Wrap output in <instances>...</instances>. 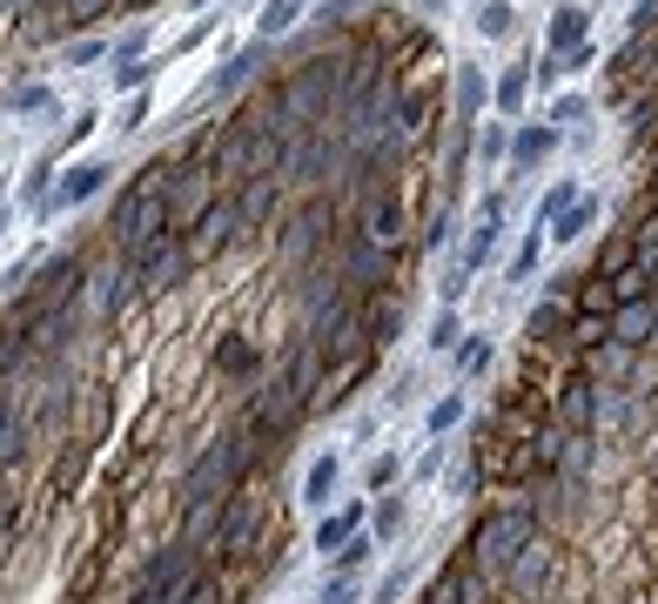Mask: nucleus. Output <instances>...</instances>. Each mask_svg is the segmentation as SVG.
<instances>
[{"mask_svg":"<svg viewBox=\"0 0 658 604\" xmlns=\"http://www.w3.org/2000/svg\"><path fill=\"white\" fill-rule=\"evenodd\" d=\"M169 168H141V176L128 182V195L115 202V222H108V235H115V248H121V263H141L148 248H161L176 235V209H169Z\"/></svg>","mask_w":658,"mask_h":604,"instance_id":"nucleus-1","label":"nucleus"},{"mask_svg":"<svg viewBox=\"0 0 658 604\" xmlns=\"http://www.w3.org/2000/svg\"><path fill=\"white\" fill-rule=\"evenodd\" d=\"M309 377H316V357L309 350H289V363L269 377V390L250 403V437H256V451H269V444H283L289 430H296V416L309 410Z\"/></svg>","mask_w":658,"mask_h":604,"instance_id":"nucleus-2","label":"nucleus"},{"mask_svg":"<svg viewBox=\"0 0 658 604\" xmlns=\"http://www.w3.org/2000/svg\"><path fill=\"white\" fill-rule=\"evenodd\" d=\"M538 531H531V504H511V510H490L484 524L470 531V558H477V571H490V577H505L511 564H518V551L531 544Z\"/></svg>","mask_w":658,"mask_h":604,"instance_id":"nucleus-3","label":"nucleus"},{"mask_svg":"<svg viewBox=\"0 0 658 604\" xmlns=\"http://www.w3.org/2000/svg\"><path fill=\"white\" fill-rule=\"evenodd\" d=\"M357 342H363V309H357L350 296H329V303L309 316V357H316V370H337Z\"/></svg>","mask_w":658,"mask_h":604,"instance_id":"nucleus-4","label":"nucleus"},{"mask_svg":"<svg viewBox=\"0 0 658 604\" xmlns=\"http://www.w3.org/2000/svg\"><path fill=\"white\" fill-rule=\"evenodd\" d=\"M337 222H343L337 202H329V195H309V202L283 222V255H289V263H316V255L337 242Z\"/></svg>","mask_w":658,"mask_h":604,"instance_id":"nucleus-5","label":"nucleus"},{"mask_svg":"<svg viewBox=\"0 0 658 604\" xmlns=\"http://www.w3.org/2000/svg\"><path fill=\"white\" fill-rule=\"evenodd\" d=\"M337 255H343V276H357L370 296H383V283H390V248L376 242V235H363V229H350L343 242H337Z\"/></svg>","mask_w":658,"mask_h":604,"instance_id":"nucleus-6","label":"nucleus"},{"mask_svg":"<svg viewBox=\"0 0 658 604\" xmlns=\"http://www.w3.org/2000/svg\"><path fill=\"white\" fill-rule=\"evenodd\" d=\"M256 531H263V504H256V497H235V504L222 510L215 538H209V558H235V551H250V544H256Z\"/></svg>","mask_w":658,"mask_h":604,"instance_id":"nucleus-7","label":"nucleus"},{"mask_svg":"<svg viewBox=\"0 0 658 604\" xmlns=\"http://www.w3.org/2000/svg\"><path fill=\"white\" fill-rule=\"evenodd\" d=\"M189 263H195V248H189L182 235H169L161 248H148L141 263H135V283H141V289H176V283L189 276Z\"/></svg>","mask_w":658,"mask_h":604,"instance_id":"nucleus-8","label":"nucleus"},{"mask_svg":"<svg viewBox=\"0 0 658 604\" xmlns=\"http://www.w3.org/2000/svg\"><path fill=\"white\" fill-rule=\"evenodd\" d=\"M242 229H250V209H242V195H215V202H209V215L195 222L189 248H195V255H209V248H222V242H229V235H242Z\"/></svg>","mask_w":658,"mask_h":604,"instance_id":"nucleus-9","label":"nucleus"},{"mask_svg":"<svg viewBox=\"0 0 658 604\" xmlns=\"http://www.w3.org/2000/svg\"><path fill=\"white\" fill-rule=\"evenodd\" d=\"M329 168H343V141H337V135H303L283 176H289V182H322Z\"/></svg>","mask_w":658,"mask_h":604,"instance_id":"nucleus-10","label":"nucleus"},{"mask_svg":"<svg viewBox=\"0 0 658 604\" xmlns=\"http://www.w3.org/2000/svg\"><path fill=\"white\" fill-rule=\"evenodd\" d=\"M551 564H558V551H551V538H531V544L518 551V564L505 571V584H511L518 597H538V591H544V577H551Z\"/></svg>","mask_w":658,"mask_h":604,"instance_id":"nucleus-11","label":"nucleus"},{"mask_svg":"<svg viewBox=\"0 0 658 604\" xmlns=\"http://www.w3.org/2000/svg\"><path fill=\"white\" fill-rule=\"evenodd\" d=\"M651 336H658V303H651V296L612 309V342H618V350H645Z\"/></svg>","mask_w":658,"mask_h":604,"instance_id":"nucleus-12","label":"nucleus"},{"mask_svg":"<svg viewBox=\"0 0 658 604\" xmlns=\"http://www.w3.org/2000/svg\"><path fill=\"white\" fill-rule=\"evenodd\" d=\"M498 229H505V195H484V209H477V222H470V242H464V269H470V276L484 269V255H490V242H498Z\"/></svg>","mask_w":658,"mask_h":604,"instance_id":"nucleus-13","label":"nucleus"},{"mask_svg":"<svg viewBox=\"0 0 658 604\" xmlns=\"http://www.w3.org/2000/svg\"><path fill=\"white\" fill-rule=\"evenodd\" d=\"M363 235H376L383 248L403 242V195H396V189H376V195H370V209H363Z\"/></svg>","mask_w":658,"mask_h":604,"instance_id":"nucleus-14","label":"nucleus"},{"mask_svg":"<svg viewBox=\"0 0 658 604\" xmlns=\"http://www.w3.org/2000/svg\"><path fill=\"white\" fill-rule=\"evenodd\" d=\"M585 28H592V14H585V8H558V14H551V28H544V54H551V61L579 54V47H585Z\"/></svg>","mask_w":658,"mask_h":604,"instance_id":"nucleus-15","label":"nucleus"},{"mask_svg":"<svg viewBox=\"0 0 658 604\" xmlns=\"http://www.w3.org/2000/svg\"><path fill=\"white\" fill-rule=\"evenodd\" d=\"M403 336V303L383 289V296H370V309H363V342H396Z\"/></svg>","mask_w":658,"mask_h":604,"instance_id":"nucleus-16","label":"nucleus"},{"mask_svg":"<svg viewBox=\"0 0 658 604\" xmlns=\"http://www.w3.org/2000/svg\"><path fill=\"white\" fill-rule=\"evenodd\" d=\"M592 416H598V383H571L564 390V437L592 430Z\"/></svg>","mask_w":658,"mask_h":604,"instance_id":"nucleus-17","label":"nucleus"},{"mask_svg":"<svg viewBox=\"0 0 658 604\" xmlns=\"http://www.w3.org/2000/svg\"><path fill=\"white\" fill-rule=\"evenodd\" d=\"M102 182H108V168H95V161H81V168H74V176H67V182L54 189V202H61V209H74V202H88V195H95Z\"/></svg>","mask_w":658,"mask_h":604,"instance_id":"nucleus-18","label":"nucleus"},{"mask_svg":"<svg viewBox=\"0 0 658 604\" xmlns=\"http://www.w3.org/2000/svg\"><path fill=\"white\" fill-rule=\"evenodd\" d=\"M518 28V8H511V0H477V34L484 41H505Z\"/></svg>","mask_w":658,"mask_h":604,"instance_id":"nucleus-19","label":"nucleus"},{"mask_svg":"<svg viewBox=\"0 0 658 604\" xmlns=\"http://www.w3.org/2000/svg\"><path fill=\"white\" fill-rule=\"evenodd\" d=\"M490 102V81H484V67H457V115L464 121H477V108Z\"/></svg>","mask_w":658,"mask_h":604,"instance_id":"nucleus-20","label":"nucleus"},{"mask_svg":"<svg viewBox=\"0 0 658 604\" xmlns=\"http://www.w3.org/2000/svg\"><path fill=\"white\" fill-rule=\"evenodd\" d=\"M592 222H598V202H592V195H585V202H579V209H564V215H558V222H551V229H544V235H551V242H558V248H564V242H579V235H585V229H592Z\"/></svg>","mask_w":658,"mask_h":604,"instance_id":"nucleus-21","label":"nucleus"},{"mask_svg":"<svg viewBox=\"0 0 658 604\" xmlns=\"http://www.w3.org/2000/svg\"><path fill=\"white\" fill-rule=\"evenodd\" d=\"M363 524V504H350L343 517H322V524H316V551H343V538Z\"/></svg>","mask_w":658,"mask_h":604,"instance_id":"nucleus-22","label":"nucleus"},{"mask_svg":"<svg viewBox=\"0 0 658 604\" xmlns=\"http://www.w3.org/2000/svg\"><path fill=\"white\" fill-rule=\"evenodd\" d=\"M337 470H343V457H316L309 477H303V497H309V504H329V490H337Z\"/></svg>","mask_w":658,"mask_h":604,"instance_id":"nucleus-23","label":"nucleus"},{"mask_svg":"<svg viewBox=\"0 0 658 604\" xmlns=\"http://www.w3.org/2000/svg\"><path fill=\"white\" fill-rule=\"evenodd\" d=\"M579 202H585V189H579V182H558V189H544V202H538V229H551L564 209H579Z\"/></svg>","mask_w":658,"mask_h":604,"instance_id":"nucleus-24","label":"nucleus"},{"mask_svg":"<svg viewBox=\"0 0 658 604\" xmlns=\"http://www.w3.org/2000/svg\"><path fill=\"white\" fill-rule=\"evenodd\" d=\"M256 67H263V41H256V47H242V54H235V61H229L222 74H215V95H229V88H242V81H250Z\"/></svg>","mask_w":658,"mask_h":604,"instance_id":"nucleus-25","label":"nucleus"},{"mask_svg":"<svg viewBox=\"0 0 658 604\" xmlns=\"http://www.w3.org/2000/svg\"><path fill=\"white\" fill-rule=\"evenodd\" d=\"M524 95H531V74H524V67H511V74L498 81V88H490V102H498V115H518V108H524Z\"/></svg>","mask_w":658,"mask_h":604,"instance_id":"nucleus-26","label":"nucleus"},{"mask_svg":"<svg viewBox=\"0 0 658 604\" xmlns=\"http://www.w3.org/2000/svg\"><path fill=\"white\" fill-rule=\"evenodd\" d=\"M276 182H283V176H250V182H242V209H250V222H263V215H269Z\"/></svg>","mask_w":658,"mask_h":604,"instance_id":"nucleus-27","label":"nucleus"},{"mask_svg":"<svg viewBox=\"0 0 658 604\" xmlns=\"http://www.w3.org/2000/svg\"><path fill=\"white\" fill-rule=\"evenodd\" d=\"M95 283H102V289H95V303H102V309H121V296H128V283H135V263H121V269H102Z\"/></svg>","mask_w":658,"mask_h":604,"instance_id":"nucleus-28","label":"nucleus"},{"mask_svg":"<svg viewBox=\"0 0 658 604\" xmlns=\"http://www.w3.org/2000/svg\"><path fill=\"white\" fill-rule=\"evenodd\" d=\"M551 141H558V128H551V121H538V128H518V141H511V155H518V161H538V155H544Z\"/></svg>","mask_w":658,"mask_h":604,"instance_id":"nucleus-29","label":"nucleus"},{"mask_svg":"<svg viewBox=\"0 0 658 604\" xmlns=\"http://www.w3.org/2000/svg\"><path fill=\"white\" fill-rule=\"evenodd\" d=\"M484 363H490V336H464L457 342V377H477Z\"/></svg>","mask_w":658,"mask_h":604,"instance_id":"nucleus-30","label":"nucleus"},{"mask_svg":"<svg viewBox=\"0 0 658 604\" xmlns=\"http://www.w3.org/2000/svg\"><path fill=\"white\" fill-rule=\"evenodd\" d=\"M296 21H303V0H269V8H263V34H283Z\"/></svg>","mask_w":658,"mask_h":604,"instance_id":"nucleus-31","label":"nucleus"},{"mask_svg":"<svg viewBox=\"0 0 658 604\" xmlns=\"http://www.w3.org/2000/svg\"><path fill=\"white\" fill-rule=\"evenodd\" d=\"M14 444H21V423H14V403L0 396V464L14 457Z\"/></svg>","mask_w":658,"mask_h":604,"instance_id":"nucleus-32","label":"nucleus"},{"mask_svg":"<svg viewBox=\"0 0 658 604\" xmlns=\"http://www.w3.org/2000/svg\"><path fill=\"white\" fill-rule=\"evenodd\" d=\"M182 604H222V577H215V571H195V584H189Z\"/></svg>","mask_w":658,"mask_h":604,"instance_id":"nucleus-33","label":"nucleus"},{"mask_svg":"<svg viewBox=\"0 0 658 604\" xmlns=\"http://www.w3.org/2000/svg\"><path fill=\"white\" fill-rule=\"evenodd\" d=\"M21 357H28V329H8V336H0V377H8Z\"/></svg>","mask_w":658,"mask_h":604,"instance_id":"nucleus-34","label":"nucleus"},{"mask_svg":"<svg viewBox=\"0 0 658 604\" xmlns=\"http://www.w3.org/2000/svg\"><path fill=\"white\" fill-rule=\"evenodd\" d=\"M457 416H464V396H457V390H450L444 403H431V430H437V437H444V430H450Z\"/></svg>","mask_w":658,"mask_h":604,"instance_id":"nucleus-35","label":"nucleus"},{"mask_svg":"<svg viewBox=\"0 0 658 604\" xmlns=\"http://www.w3.org/2000/svg\"><path fill=\"white\" fill-rule=\"evenodd\" d=\"M215 363H222V370H256V350H250V342H222Z\"/></svg>","mask_w":658,"mask_h":604,"instance_id":"nucleus-36","label":"nucleus"},{"mask_svg":"<svg viewBox=\"0 0 658 604\" xmlns=\"http://www.w3.org/2000/svg\"><path fill=\"white\" fill-rule=\"evenodd\" d=\"M370 551H376L370 538H350V544H343V577H350V571H363V564H370Z\"/></svg>","mask_w":658,"mask_h":604,"instance_id":"nucleus-37","label":"nucleus"},{"mask_svg":"<svg viewBox=\"0 0 658 604\" xmlns=\"http://www.w3.org/2000/svg\"><path fill=\"white\" fill-rule=\"evenodd\" d=\"M505 148H511L505 128H484V135H477V155H484V161H505Z\"/></svg>","mask_w":658,"mask_h":604,"instance_id":"nucleus-38","label":"nucleus"},{"mask_svg":"<svg viewBox=\"0 0 658 604\" xmlns=\"http://www.w3.org/2000/svg\"><path fill=\"white\" fill-rule=\"evenodd\" d=\"M396 524H403V504H396V497H383V504H376V531H383V538H396Z\"/></svg>","mask_w":658,"mask_h":604,"instance_id":"nucleus-39","label":"nucleus"},{"mask_svg":"<svg viewBox=\"0 0 658 604\" xmlns=\"http://www.w3.org/2000/svg\"><path fill=\"white\" fill-rule=\"evenodd\" d=\"M457 336H464V329H457V316L444 309V316H437V329H431V350H450V342H457Z\"/></svg>","mask_w":658,"mask_h":604,"instance_id":"nucleus-40","label":"nucleus"},{"mask_svg":"<svg viewBox=\"0 0 658 604\" xmlns=\"http://www.w3.org/2000/svg\"><path fill=\"white\" fill-rule=\"evenodd\" d=\"M61 8H67L74 21H95V14H108V8H115V0H61Z\"/></svg>","mask_w":658,"mask_h":604,"instance_id":"nucleus-41","label":"nucleus"},{"mask_svg":"<svg viewBox=\"0 0 658 604\" xmlns=\"http://www.w3.org/2000/svg\"><path fill=\"white\" fill-rule=\"evenodd\" d=\"M390 484H396V457H376L370 464V490H390Z\"/></svg>","mask_w":658,"mask_h":604,"instance_id":"nucleus-42","label":"nucleus"},{"mask_svg":"<svg viewBox=\"0 0 658 604\" xmlns=\"http://www.w3.org/2000/svg\"><path fill=\"white\" fill-rule=\"evenodd\" d=\"M558 121H585V102H579V95H564V102L551 108V128H558Z\"/></svg>","mask_w":658,"mask_h":604,"instance_id":"nucleus-43","label":"nucleus"},{"mask_svg":"<svg viewBox=\"0 0 658 604\" xmlns=\"http://www.w3.org/2000/svg\"><path fill=\"white\" fill-rule=\"evenodd\" d=\"M531 269H538V235H531V242L511 255V276H531Z\"/></svg>","mask_w":658,"mask_h":604,"instance_id":"nucleus-44","label":"nucleus"},{"mask_svg":"<svg viewBox=\"0 0 658 604\" xmlns=\"http://www.w3.org/2000/svg\"><path fill=\"white\" fill-rule=\"evenodd\" d=\"M450 229H457V222H450V209H437V215H431V229H424V242H431V248H437V242H444V235H450Z\"/></svg>","mask_w":658,"mask_h":604,"instance_id":"nucleus-45","label":"nucleus"},{"mask_svg":"<svg viewBox=\"0 0 658 604\" xmlns=\"http://www.w3.org/2000/svg\"><path fill=\"white\" fill-rule=\"evenodd\" d=\"M322 604H357V584H350V577H337V584L322 591Z\"/></svg>","mask_w":658,"mask_h":604,"instance_id":"nucleus-46","label":"nucleus"},{"mask_svg":"<svg viewBox=\"0 0 658 604\" xmlns=\"http://www.w3.org/2000/svg\"><path fill=\"white\" fill-rule=\"evenodd\" d=\"M135 61H141V34H128V41L115 47V67H135Z\"/></svg>","mask_w":658,"mask_h":604,"instance_id":"nucleus-47","label":"nucleus"},{"mask_svg":"<svg viewBox=\"0 0 658 604\" xmlns=\"http://www.w3.org/2000/svg\"><path fill=\"white\" fill-rule=\"evenodd\" d=\"M21 108H47V88H14V115Z\"/></svg>","mask_w":658,"mask_h":604,"instance_id":"nucleus-48","label":"nucleus"},{"mask_svg":"<svg viewBox=\"0 0 658 604\" xmlns=\"http://www.w3.org/2000/svg\"><path fill=\"white\" fill-rule=\"evenodd\" d=\"M102 54H108L102 41H74V67H88V61H102Z\"/></svg>","mask_w":658,"mask_h":604,"instance_id":"nucleus-49","label":"nucleus"},{"mask_svg":"<svg viewBox=\"0 0 658 604\" xmlns=\"http://www.w3.org/2000/svg\"><path fill=\"white\" fill-rule=\"evenodd\" d=\"M141 121H148V95H135V102H128V121H121V128H128V135H135V128H141Z\"/></svg>","mask_w":658,"mask_h":604,"instance_id":"nucleus-50","label":"nucleus"},{"mask_svg":"<svg viewBox=\"0 0 658 604\" xmlns=\"http://www.w3.org/2000/svg\"><path fill=\"white\" fill-rule=\"evenodd\" d=\"M357 8H363V0H329V8H322V14H329V21H350Z\"/></svg>","mask_w":658,"mask_h":604,"instance_id":"nucleus-51","label":"nucleus"},{"mask_svg":"<svg viewBox=\"0 0 658 604\" xmlns=\"http://www.w3.org/2000/svg\"><path fill=\"white\" fill-rule=\"evenodd\" d=\"M34 8H41V0H14V14H34Z\"/></svg>","mask_w":658,"mask_h":604,"instance_id":"nucleus-52","label":"nucleus"},{"mask_svg":"<svg viewBox=\"0 0 658 604\" xmlns=\"http://www.w3.org/2000/svg\"><path fill=\"white\" fill-rule=\"evenodd\" d=\"M115 8H148V0H115Z\"/></svg>","mask_w":658,"mask_h":604,"instance_id":"nucleus-53","label":"nucleus"},{"mask_svg":"<svg viewBox=\"0 0 658 604\" xmlns=\"http://www.w3.org/2000/svg\"><path fill=\"white\" fill-rule=\"evenodd\" d=\"M651 209H658V182H651Z\"/></svg>","mask_w":658,"mask_h":604,"instance_id":"nucleus-54","label":"nucleus"},{"mask_svg":"<svg viewBox=\"0 0 658 604\" xmlns=\"http://www.w3.org/2000/svg\"><path fill=\"white\" fill-rule=\"evenodd\" d=\"M8 8H14V0H0V14H8Z\"/></svg>","mask_w":658,"mask_h":604,"instance_id":"nucleus-55","label":"nucleus"},{"mask_svg":"<svg viewBox=\"0 0 658 604\" xmlns=\"http://www.w3.org/2000/svg\"><path fill=\"white\" fill-rule=\"evenodd\" d=\"M431 8H437V0H431Z\"/></svg>","mask_w":658,"mask_h":604,"instance_id":"nucleus-56","label":"nucleus"}]
</instances>
